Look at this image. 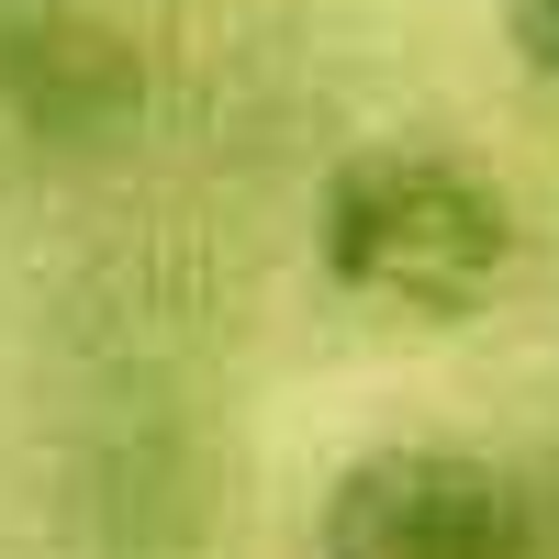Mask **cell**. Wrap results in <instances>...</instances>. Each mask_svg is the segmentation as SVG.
<instances>
[{
  "instance_id": "1",
  "label": "cell",
  "mask_w": 559,
  "mask_h": 559,
  "mask_svg": "<svg viewBox=\"0 0 559 559\" xmlns=\"http://www.w3.org/2000/svg\"><path fill=\"white\" fill-rule=\"evenodd\" d=\"M313 269L347 302L471 324L515 280V202L448 146H358L313 191Z\"/></svg>"
},
{
  "instance_id": "2",
  "label": "cell",
  "mask_w": 559,
  "mask_h": 559,
  "mask_svg": "<svg viewBox=\"0 0 559 559\" xmlns=\"http://www.w3.org/2000/svg\"><path fill=\"white\" fill-rule=\"evenodd\" d=\"M324 559H526L537 515H526V481L481 448H369L324 481V515H313Z\"/></svg>"
},
{
  "instance_id": "3",
  "label": "cell",
  "mask_w": 559,
  "mask_h": 559,
  "mask_svg": "<svg viewBox=\"0 0 559 559\" xmlns=\"http://www.w3.org/2000/svg\"><path fill=\"white\" fill-rule=\"evenodd\" d=\"M146 112V57L90 0H0V123L34 146H112Z\"/></svg>"
},
{
  "instance_id": "4",
  "label": "cell",
  "mask_w": 559,
  "mask_h": 559,
  "mask_svg": "<svg viewBox=\"0 0 559 559\" xmlns=\"http://www.w3.org/2000/svg\"><path fill=\"white\" fill-rule=\"evenodd\" d=\"M503 45H515V68L559 90V0H503Z\"/></svg>"
}]
</instances>
